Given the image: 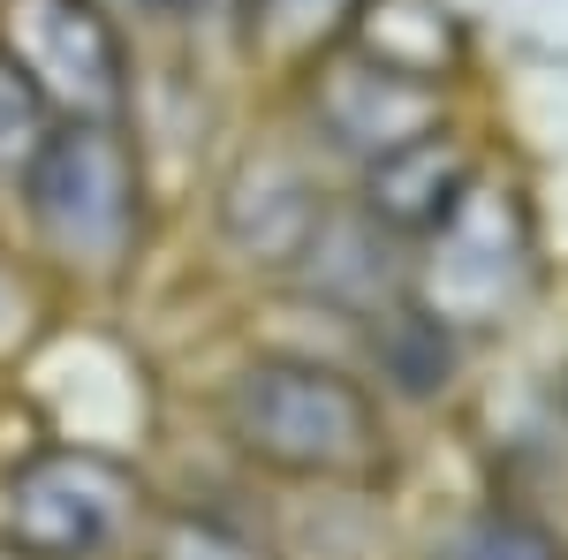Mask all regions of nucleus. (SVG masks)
Instances as JSON below:
<instances>
[{"label":"nucleus","instance_id":"obj_5","mask_svg":"<svg viewBox=\"0 0 568 560\" xmlns=\"http://www.w3.org/2000/svg\"><path fill=\"white\" fill-rule=\"evenodd\" d=\"M447 122V91H425L409 77H394L379 61H364L349 45H318L304 69H296V130H304L311 152L326 160H349V167H372L402 144L433 136Z\"/></svg>","mask_w":568,"mask_h":560},{"label":"nucleus","instance_id":"obj_4","mask_svg":"<svg viewBox=\"0 0 568 560\" xmlns=\"http://www.w3.org/2000/svg\"><path fill=\"white\" fill-rule=\"evenodd\" d=\"M524 288H530V213L485 167L470 182V197L425 243H409V303L425 318H439L447 334H485V326H508Z\"/></svg>","mask_w":568,"mask_h":560},{"label":"nucleus","instance_id":"obj_15","mask_svg":"<svg viewBox=\"0 0 568 560\" xmlns=\"http://www.w3.org/2000/svg\"><path fill=\"white\" fill-rule=\"evenodd\" d=\"M91 8H99V16H106V23L130 39V31H144V23H168L182 0H91Z\"/></svg>","mask_w":568,"mask_h":560},{"label":"nucleus","instance_id":"obj_13","mask_svg":"<svg viewBox=\"0 0 568 560\" xmlns=\"http://www.w3.org/2000/svg\"><path fill=\"white\" fill-rule=\"evenodd\" d=\"M136 560H273L258 530L213 516V508H160L136 538Z\"/></svg>","mask_w":568,"mask_h":560},{"label":"nucleus","instance_id":"obj_2","mask_svg":"<svg viewBox=\"0 0 568 560\" xmlns=\"http://www.w3.org/2000/svg\"><path fill=\"white\" fill-rule=\"evenodd\" d=\"M16 213L31 235V258L77 288L106 296L136 273L152 190H144V144L130 122H53L39 160L16 182Z\"/></svg>","mask_w":568,"mask_h":560},{"label":"nucleus","instance_id":"obj_12","mask_svg":"<svg viewBox=\"0 0 568 560\" xmlns=\"http://www.w3.org/2000/svg\"><path fill=\"white\" fill-rule=\"evenodd\" d=\"M425 560H568V538L530 508L485 500V508H463L455 522H439Z\"/></svg>","mask_w":568,"mask_h":560},{"label":"nucleus","instance_id":"obj_11","mask_svg":"<svg viewBox=\"0 0 568 560\" xmlns=\"http://www.w3.org/2000/svg\"><path fill=\"white\" fill-rule=\"evenodd\" d=\"M364 356H372L379 394L425 409V401H439V394L455 387V371H463V334H447L439 318H425L417 303L402 296V303H387V310L364 318Z\"/></svg>","mask_w":568,"mask_h":560},{"label":"nucleus","instance_id":"obj_14","mask_svg":"<svg viewBox=\"0 0 568 560\" xmlns=\"http://www.w3.org/2000/svg\"><path fill=\"white\" fill-rule=\"evenodd\" d=\"M53 106H45V91L0 53V197H16V182H23V167L39 160V144L53 136Z\"/></svg>","mask_w":568,"mask_h":560},{"label":"nucleus","instance_id":"obj_1","mask_svg":"<svg viewBox=\"0 0 568 560\" xmlns=\"http://www.w3.org/2000/svg\"><path fill=\"white\" fill-rule=\"evenodd\" d=\"M220 431L243 462L288 485H379L394 462L379 394L356 371L296 348H258L227 371Z\"/></svg>","mask_w":568,"mask_h":560},{"label":"nucleus","instance_id":"obj_6","mask_svg":"<svg viewBox=\"0 0 568 560\" xmlns=\"http://www.w3.org/2000/svg\"><path fill=\"white\" fill-rule=\"evenodd\" d=\"M0 53L61 122H130V39L91 0H0Z\"/></svg>","mask_w":568,"mask_h":560},{"label":"nucleus","instance_id":"obj_7","mask_svg":"<svg viewBox=\"0 0 568 560\" xmlns=\"http://www.w3.org/2000/svg\"><path fill=\"white\" fill-rule=\"evenodd\" d=\"M334 205L342 197L326 190L318 152H311L304 136H265L220 182V205H213L220 251L243 265V273L288 281L296 258L311 251V235H318V220L334 213Z\"/></svg>","mask_w":568,"mask_h":560},{"label":"nucleus","instance_id":"obj_9","mask_svg":"<svg viewBox=\"0 0 568 560\" xmlns=\"http://www.w3.org/2000/svg\"><path fill=\"white\" fill-rule=\"evenodd\" d=\"M288 281H296L304 296H318L334 318H356V326H364L372 310H387V303L409 296V251H402L394 235H379V227L342 197L334 213L318 220V235H311V251L296 258Z\"/></svg>","mask_w":568,"mask_h":560},{"label":"nucleus","instance_id":"obj_8","mask_svg":"<svg viewBox=\"0 0 568 560\" xmlns=\"http://www.w3.org/2000/svg\"><path fill=\"white\" fill-rule=\"evenodd\" d=\"M478 174H485V152L455 130V122H439L433 136H417V144H402V152H387V160L356 167L349 205L372 220L379 235H394V243L409 251V243H425L439 220L470 197Z\"/></svg>","mask_w":568,"mask_h":560},{"label":"nucleus","instance_id":"obj_10","mask_svg":"<svg viewBox=\"0 0 568 560\" xmlns=\"http://www.w3.org/2000/svg\"><path fill=\"white\" fill-rule=\"evenodd\" d=\"M342 45L364 53V61H379V69H394V77H409V84H425V91H447L470 69V31L439 0H349Z\"/></svg>","mask_w":568,"mask_h":560},{"label":"nucleus","instance_id":"obj_3","mask_svg":"<svg viewBox=\"0 0 568 560\" xmlns=\"http://www.w3.org/2000/svg\"><path fill=\"white\" fill-rule=\"evenodd\" d=\"M152 522L136 462L106 447L53 439L0 477V553L8 560H122Z\"/></svg>","mask_w":568,"mask_h":560}]
</instances>
